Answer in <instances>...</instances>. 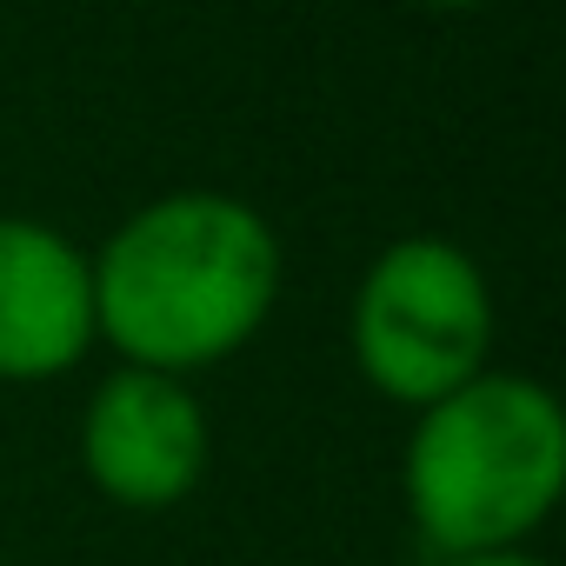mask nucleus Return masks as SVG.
Returning a JSON list of instances; mask_svg holds the SVG:
<instances>
[{"label":"nucleus","mask_w":566,"mask_h":566,"mask_svg":"<svg viewBox=\"0 0 566 566\" xmlns=\"http://www.w3.org/2000/svg\"><path fill=\"white\" fill-rule=\"evenodd\" d=\"M213 427L187 380L114 367L81 413V473L127 513H167L207 480Z\"/></svg>","instance_id":"nucleus-4"},{"label":"nucleus","mask_w":566,"mask_h":566,"mask_svg":"<svg viewBox=\"0 0 566 566\" xmlns=\"http://www.w3.org/2000/svg\"><path fill=\"white\" fill-rule=\"evenodd\" d=\"M101 347L87 253L28 213H0V380L34 387Z\"/></svg>","instance_id":"nucleus-5"},{"label":"nucleus","mask_w":566,"mask_h":566,"mask_svg":"<svg viewBox=\"0 0 566 566\" xmlns=\"http://www.w3.org/2000/svg\"><path fill=\"white\" fill-rule=\"evenodd\" d=\"M440 566H546V559H533L526 546H486V553H460V559H440Z\"/></svg>","instance_id":"nucleus-6"},{"label":"nucleus","mask_w":566,"mask_h":566,"mask_svg":"<svg viewBox=\"0 0 566 566\" xmlns=\"http://www.w3.org/2000/svg\"><path fill=\"white\" fill-rule=\"evenodd\" d=\"M400 486L433 559L520 546L566 493V413L553 387L486 367L420 407Z\"/></svg>","instance_id":"nucleus-2"},{"label":"nucleus","mask_w":566,"mask_h":566,"mask_svg":"<svg viewBox=\"0 0 566 566\" xmlns=\"http://www.w3.org/2000/svg\"><path fill=\"white\" fill-rule=\"evenodd\" d=\"M354 367L367 387L407 413L447 400L493 354V287L480 260L447 233H407L374 253L354 314Z\"/></svg>","instance_id":"nucleus-3"},{"label":"nucleus","mask_w":566,"mask_h":566,"mask_svg":"<svg viewBox=\"0 0 566 566\" xmlns=\"http://www.w3.org/2000/svg\"><path fill=\"white\" fill-rule=\"evenodd\" d=\"M87 266L101 347L174 380L233 360L280 301V233L220 187H174L134 207Z\"/></svg>","instance_id":"nucleus-1"},{"label":"nucleus","mask_w":566,"mask_h":566,"mask_svg":"<svg viewBox=\"0 0 566 566\" xmlns=\"http://www.w3.org/2000/svg\"><path fill=\"white\" fill-rule=\"evenodd\" d=\"M420 8H447V14H467V8H493V0H420Z\"/></svg>","instance_id":"nucleus-7"}]
</instances>
